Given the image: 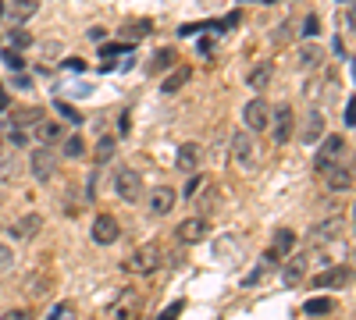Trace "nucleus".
<instances>
[{
  "mask_svg": "<svg viewBox=\"0 0 356 320\" xmlns=\"http://www.w3.org/2000/svg\"><path fill=\"white\" fill-rule=\"evenodd\" d=\"M200 160H203V146H200V142H182V146H178V153H175L178 171H189V174L200 167Z\"/></svg>",
  "mask_w": 356,
  "mask_h": 320,
  "instance_id": "nucleus-14",
  "label": "nucleus"
},
{
  "mask_svg": "<svg viewBox=\"0 0 356 320\" xmlns=\"http://www.w3.org/2000/svg\"><path fill=\"white\" fill-rule=\"evenodd\" d=\"M303 36H307V40H317V36H321V22H317V15H310V18H307Z\"/></svg>",
  "mask_w": 356,
  "mask_h": 320,
  "instance_id": "nucleus-34",
  "label": "nucleus"
},
{
  "mask_svg": "<svg viewBox=\"0 0 356 320\" xmlns=\"http://www.w3.org/2000/svg\"><path fill=\"white\" fill-rule=\"evenodd\" d=\"M157 264H161L157 246H139V249L129 256V271H132V274H154Z\"/></svg>",
  "mask_w": 356,
  "mask_h": 320,
  "instance_id": "nucleus-9",
  "label": "nucleus"
},
{
  "mask_svg": "<svg viewBox=\"0 0 356 320\" xmlns=\"http://www.w3.org/2000/svg\"><path fill=\"white\" fill-rule=\"evenodd\" d=\"M271 71H275V68L264 61V65H257V68L246 75V82L253 85V90H267V85H271Z\"/></svg>",
  "mask_w": 356,
  "mask_h": 320,
  "instance_id": "nucleus-23",
  "label": "nucleus"
},
{
  "mask_svg": "<svg viewBox=\"0 0 356 320\" xmlns=\"http://www.w3.org/2000/svg\"><path fill=\"white\" fill-rule=\"evenodd\" d=\"M207 185H211V178H207V174H193V178L186 182V189H182V196H186V199H196Z\"/></svg>",
  "mask_w": 356,
  "mask_h": 320,
  "instance_id": "nucleus-28",
  "label": "nucleus"
},
{
  "mask_svg": "<svg viewBox=\"0 0 356 320\" xmlns=\"http://www.w3.org/2000/svg\"><path fill=\"white\" fill-rule=\"evenodd\" d=\"M61 142H65V157H68V160H75V157H82V153H86V142H82V135H75V132H72V135H65Z\"/></svg>",
  "mask_w": 356,
  "mask_h": 320,
  "instance_id": "nucleus-27",
  "label": "nucleus"
},
{
  "mask_svg": "<svg viewBox=\"0 0 356 320\" xmlns=\"http://www.w3.org/2000/svg\"><path fill=\"white\" fill-rule=\"evenodd\" d=\"M57 110H61V114H65V118H68L72 125H79V121H82V118H79V110H72L68 103H57Z\"/></svg>",
  "mask_w": 356,
  "mask_h": 320,
  "instance_id": "nucleus-39",
  "label": "nucleus"
},
{
  "mask_svg": "<svg viewBox=\"0 0 356 320\" xmlns=\"http://www.w3.org/2000/svg\"><path fill=\"white\" fill-rule=\"evenodd\" d=\"M303 310H307V317H328V313L335 310V303H332L328 296H310V299L303 303Z\"/></svg>",
  "mask_w": 356,
  "mask_h": 320,
  "instance_id": "nucleus-22",
  "label": "nucleus"
},
{
  "mask_svg": "<svg viewBox=\"0 0 356 320\" xmlns=\"http://www.w3.org/2000/svg\"><path fill=\"white\" fill-rule=\"evenodd\" d=\"M11 264H15V253H11L8 246H0V271H8Z\"/></svg>",
  "mask_w": 356,
  "mask_h": 320,
  "instance_id": "nucleus-38",
  "label": "nucleus"
},
{
  "mask_svg": "<svg viewBox=\"0 0 356 320\" xmlns=\"http://www.w3.org/2000/svg\"><path fill=\"white\" fill-rule=\"evenodd\" d=\"M111 150H114V139H111V135L100 139V146H97V164H104V160L111 157Z\"/></svg>",
  "mask_w": 356,
  "mask_h": 320,
  "instance_id": "nucleus-35",
  "label": "nucleus"
},
{
  "mask_svg": "<svg viewBox=\"0 0 356 320\" xmlns=\"http://www.w3.org/2000/svg\"><path fill=\"white\" fill-rule=\"evenodd\" d=\"M324 185H328V192H349L353 189V167L346 164H335L324 171Z\"/></svg>",
  "mask_w": 356,
  "mask_h": 320,
  "instance_id": "nucleus-12",
  "label": "nucleus"
},
{
  "mask_svg": "<svg viewBox=\"0 0 356 320\" xmlns=\"http://www.w3.org/2000/svg\"><path fill=\"white\" fill-rule=\"evenodd\" d=\"M321 61H324V50L317 47V40L307 43V47H300V65H303V68H317Z\"/></svg>",
  "mask_w": 356,
  "mask_h": 320,
  "instance_id": "nucleus-25",
  "label": "nucleus"
},
{
  "mask_svg": "<svg viewBox=\"0 0 356 320\" xmlns=\"http://www.w3.org/2000/svg\"><path fill=\"white\" fill-rule=\"evenodd\" d=\"M111 313H114V320H136V313H139V292L136 288H125Z\"/></svg>",
  "mask_w": 356,
  "mask_h": 320,
  "instance_id": "nucleus-16",
  "label": "nucleus"
},
{
  "mask_svg": "<svg viewBox=\"0 0 356 320\" xmlns=\"http://www.w3.org/2000/svg\"><path fill=\"white\" fill-rule=\"evenodd\" d=\"M29 171H33L36 182H50L57 174V150L54 146H36L29 153Z\"/></svg>",
  "mask_w": 356,
  "mask_h": 320,
  "instance_id": "nucleus-2",
  "label": "nucleus"
},
{
  "mask_svg": "<svg viewBox=\"0 0 356 320\" xmlns=\"http://www.w3.org/2000/svg\"><path fill=\"white\" fill-rule=\"evenodd\" d=\"M40 228H43V217H40V214H22V217L11 224V235H15V239H33Z\"/></svg>",
  "mask_w": 356,
  "mask_h": 320,
  "instance_id": "nucleus-17",
  "label": "nucleus"
},
{
  "mask_svg": "<svg viewBox=\"0 0 356 320\" xmlns=\"http://www.w3.org/2000/svg\"><path fill=\"white\" fill-rule=\"evenodd\" d=\"M171 61H175V47H164V50L154 57V61H150V71H154V75H161V71H164Z\"/></svg>",
  "mask_w": 356,
  "mask_h": 320,
  "instance_id": "nucleus-29",
  "label": "nucleus"
},
{
  "mask_svg": "<svg viewBox=\"0 0 356 320\" xmlns=\"http://www.w3.org/2000/svg\"><path fill=\"white\" fill-rule=\"evenodd\" d=\"M324 139V114L321 110H310L307 114V125H303V142L307 146H314V142Z\"/></svg>",
  "mask_w": 356,
  "mask_h": 320,
  "instance_id": "nucleus-19",
  "label": "nucleus"
},
{
  "mask_svg": "<svg viewBox=\"0 0 356 320\" xmlns=\"http://www.w3.org/2000/svg\"><path fill=\"white\" fill-rule=\"evenodd\" d=\"M11 47L15 50H29V47H33V36H29L25 28H15V33H11Z\"/></svg>",
  "mask_w": 356,
  "mask_h": 320,
  "instance_id": "nucleus-32",
  "label": "nucleus"
},
{
  "mask_svg": "<svg viewBox=\"0 0 356 320\" xmlns=\"http://www.w3.org/2000/svg\"><path fill=\"white\" fill-rule=\"evenodd\" d=\"M232 157L239 160V167H253L257 164V153H253V135L250 132H235L232 135Z\"/></svg>",
  "mask_w": 356,
  "mask_h": 320,
  "instance_id": "nucleus-10",
  "label": "nucleus"
},
{
  "mask_svg": "<svg viewBox=\"0 0 356 320\" xmlns=\"http://www.w3.org/2000/svg\"><path fill=\"white\" fill-rule=\"evenodd\" d=\"M182 310H186L182 303H175V306H168V310H164V313H161L157 320H178V317H182Z\"/></svg>",
  "mask_w": 356,
  "mask_h": 320,
  "instance_id": "nucleus-37",
  "label": "nucleus"
},
{
  "mask_svg": "<svg viewBox=\"0 0 356 320\" xmlns=\"http://www.w3.org/2000/svg\"><path fill=\"white\" fill-rule=\"evenodd\" d=\"M150 28H154L150 22H125V25H122V33H125V36H146Z\"/></svg>",
  "mask_w": 356,
  "mask_h": 320,
  "instance_id": "nucleus-31",
  "label": "nucleus"
},
{
  "mask_svg": "<svg viewBox=\"0 0 356 320\" xmlns=\"http://www.w3.org/2000/svg\"><path fill=\"white\" fill-rule=\"evenodd\" d=\"M243 121L250 132H267V121H271V103L264 96H253L246 107H243Z\"/></svg>",
  "mask_w": 356,
  "mask_h": 320,
  "instance_id": "nucleus-4",
  "label": "nucleus"
},
{
  "mask_svg": "<svg viewBox=\"0 0 356 320\" xmlns=\"http://www.w3.org/2000/svg\"><path fill=\"white\" fill-rule=\"evenodd\" d=\"M47 320H79V310H75L72 303H57V306L50 310Z\"/></svg>",
  "mask_w": 356,
  "mask_h": 320,
  "instance_id": "nucleus-30",
  "label": "nucleus"
},
{
  "mask_svg": "<svg viewBox=\"0 0 356 320\" xmlns=\"http://www.w3.org/2000/svg\"><path fill=\"white\" fill-rule=\"evenodd\" d=\"M175 203H178V192L171 185H157V189H150V196H146V210H150L154 217H168L175 210Z\"/></svg>",
  "mask_w": 356,
  "mask_h": 320,
  "instance_id": "nucleus-6",
  "label": "nucleus"
},
{
  "mask_svg": "<svg viewBox=\"0 0 356 320\" xmlns=\"http://www.w3.org/2000/svg\"><path fill=\"white\" fill-rule=\"evenodd\" d=\"M342 157H346V139H342V135H328V139H321V150L314 153V171H317V174H324L328 167L342 164Z\"/></svg>",
  "mask_w": 356,
  "mask_h": 320,
  "instance_id": "nucleus-1",
  "label": "nucleus"
},
{
  "mask_svg": "<svg viewBox=\"0 0 356 320\" xmlns=\"http://www.w3.org/2000/svg\"><path fill=\"white\" fill-rule=\"evenodd\" d=\"M132 50V43H107V47H100V53L104 57H114V53H129Z\"/></svg>",
  "mask_w": 356,
  "mask_h": 320,
  "instance_id": "nucleus-36",
  "label": "nucleus"
},
{
  "mask_svg": "<svg viewBox=\"0 0 356 320\" xmlns=\"http://www.w3.org/2000/svg\"><path fill=\"white\" fill-rule=\"evenodd\" d=\"M36 11H40V0H11V18H15L18 25H25Z\"/></svg>",
  "mask_w": 356,
  "mask_h": 320,
  "instance_id": "nucleus-21",
  "label": "nucleus"
},
{
  "mask_svg": "<svg viewBox=\"0 0 356 320\" xmlns=\"http://www.w3.org/2000/svg\"><path fill=\"white\" fill-rule=\"evenodd\" d=\"M114 189H118V196H122L125 203H136L143 196V174L132 171V167H122L118 178H114Z\"/></svg>",
  "mask_w": 356,
  "mask_h": 320,
  "instance_id": "nucleus-7",
  "label": "nucleus"
},
{
  "mask_svg": "<svg viewBox=\"0 0 356 320\" xmlns=\"http://www.w3.org/2000/svg\"><path fill=\"white\" fill-rule=\"evenodd\" d=\"M207 231H211V221L207 217H186L182 224L175 228V235H178V242H186V246H196V242H203L207 239Z\"/></svg>",
  "mask_w": 356,
  "mask_h": 320,
  "instance_id": "nucleus-8",
  "label": "nucleus"
},
{
  "mask_svg": "<svg viewBox=\"0 0 356 320\" xmlns=\"http://www.w3.org/2000/svg\"><path fill=\"white\" fill-rule=\"evenodd\" d=\"M189 78H193V68H189V65H178V68H175V71H171V75L161 82V93H178V90H182V85H186Z\"/></svg>",
  "mask_w": 356,
  "mask_h": 320,
  "instance_id": "nucleus-20",
  "label": "nucleus"
},
{
  "mask_svg": "<svg viewBox=\"0 0 356 320\" xmlns=\"http://www.w3.org/2000/svg\"><path fill=\"white\" fill-rule=\"evenodd\" d=\"M342 228H346V217H328V221H321L314 228V239H332V235H339Z\"/></svg>",
  "mask_w": 356,
  "mask_h": 320,
  "instance_id": "nucleus-24",
  "label": "nucleus"
},
{
  "mask_svg": "<svg viewBox=\"0 0 356 320\" xmlns=\"http://www.w3.org/2000/svg\"><path fill=\"white\" fill-rule=\"evenodd\" d=\"M8 107H11V100H8V93H4V90H0V110H8Z\"/></svg>",
  "mask_w": 356,
  "mask_h": 320,
  "instance_id": "nucleus-41",
  "label": "nucleus"
},
{
  "mask_svg": "<svg viewBox=\"0 0 356 320\" xmlns=\"http://www.w3.org/2000/svg\"><path fill=\"white\" fill-rule=\"evenodd\" d=\"M33 135L40 139V146H54V142H61V139L68 135V128H65L61 121H47V118H40Z\"/></svg>",
  "mask_w": 356,
  "mask_h": 320,
  "instance_id": "nucleus-15",
  "label": "nucleus"
},
{
  "mask_svg": "<svg viewBox=\"0 0 356 320\" xmlns=\"http://www.w3.org/2000/svg\"><path fill=\"white\" fill-rule=\"evenodd\" d=\"M292 246H296V231H292V228H278V231H275V246H271V249H275V253H289Z\"/></svg>",
  "mask_w": 356,
  "mask_h": 320,
  "instance_id": "nucleus-26",
  "label": "nucleus"
},
{
  "mask_svg": "<svg viewBox=\"0 0 356 320\" xmlns=\"http://www.w3.org/2000/svg\"><path fill=\"white\" fill-rule=\"evenodd\" d=\"M339 4H349V0H339Z\"/></svg>",
  "mask_w": 356,
  "mask_h": 320,
  "instance_id": "nucleus-42",
  "label": "nucleus"
},
{
  "mask_svg": "<svg viewBox=\"0 0 356 320\" xmlns=\"http://www.w3.org/2000/svg\"><path fill=\"white\" fill-rule=\"evenodd\" d=\"M267 128H271V135H275L278 146H282V142H289V139H292V132H296L292 107H289V103H282L278 110H271V121H267Z\"/></svg>",
  "mask_w": 356,
  "mask_h": 320,
  "instance_id": "nucleus-5",
  "label": "nucleus"
},
{
  "mask_svg": "<svg viewBox=\"0 0 356 320\" xmlns=\"http://www.w3.org/2000/svg\"><path fill=\"white\" fill-rule=\"evenodd\" d=\"M43 118L40 107H22L11 114V132H25V128H36V121Z\"/></svg>",
  "mask_w": 356,
  "mask_h": 320,
  "instance_id": "nucleus-18",
  "label": "nucleus"
},
{
  "mask_svg": "<svg viewBox=\"0 0 356 320\" xmlns=\"http://www.w3.org/2000/svg\"><path fill=\"white\" fill-rule=\"evenodd\" d=\"M0 320H33V317H29V310H8Z\"/></svg>",
  "mask_w": 356,
  "mask_h": 320,
  "instance_id": "nucleus-40",
  "label": "nucleus"
},
{
  "mask_svg": "<svg viewBox=\"0 0 356 320\" xmlns=\"http://www.w3.org/2000/svg\"><path fill=\"white\" fill-rule=\"evenodd\" d=\"M307 271H310V256H307V253H296L289 264L282 267V281L292 288V285H300V281L307 278Z\"/></svg>",
  "mask_w": 356,
  "mask_h": 320,
  "instance_id": "nucleus-13",
  "label": "nucleus"
},
{
  "mask_svg": "<svg viewBox=\"0 0 356 320\" xmlns=\"http://www.w3.org/2000/svg\"><path fill=\"white\" fill-rule=\"evenodd\" d=\"M264 267H267V264H257V267H253V271L243 278V288H253V285H260V281H264Z\"/></svg>",
  "mask_w": 356,
  "mask_h": 320,
  "instance_id": "nucleus-33",
  "label": "nucleus"
},
{
  "mask_svg": "<svg viewBox=\"0 0 356 320\" xmlns=\"http://www.w3.org/2000/svg\"><path fill=\"white\" fill-rule=\"evenodd\" d=\"M118 235H122V224H118V217H111V214H97L93 224H89V239H93L97 246H114Z\"/></svg>",
  "mask_w": 356,
  "mask_h": 320,
  "instance_id": "nucleus-3",
  "label": "nucleus"
},
{
  "mask_svg": "<svg viewBox=\"0 0 356 320\" xmlns=\"http://www.w3.org/2000/svg\"><path fill=\"white\" fill-rule=\"evenodd\" d=\"M349 278H353V271L346 264H339V267H328V271L314 274V288H346Z\"/></svg>",
  "mask_w": 356,
  "mask_h": 320,
  "instance_id": "nucleus-11",
  "label": "nucleus"
}]
</instances>
